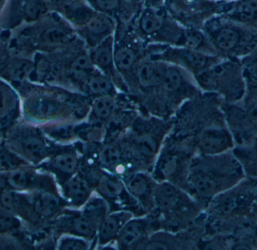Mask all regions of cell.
<instances>
[{"label":"cell","instance_id":"4316f807","mask_svg":"<svg viewBox=\"0 0 257 250\" xmlns=\"http://www.w3.org/2000/svg\"><path fill=\"white\" fill-rule=\"evenodd\" d=\"M111 43L112 40L109 36L94 50L91 57L93 63L102 69L110 67L113 60Z\"/></svg>","mask_w":257,"mask_h":250},{"label":"cell","instance_id":"f1b7e54d","mask_svg":"<svg viewBox=\"0 0 257 250\" xmlns=\"http://www.w3.org/2000/svg\"><path fill=\"white\" fill-rule=\"evenodd\" d=\"M115 102L111 96L108 95L100 96L93 102V114L99 119L108 118L112 114Z\"/></svg>","mask_w":257,"mask_h":250},{"label":"cell","instance_id":"f35d334b","mask_svg":"<svg viewBox=\"0 0 257 250\" xmlns=\"http://www.w3.org/2000/svg\"><path fill=\"white\" fill-rule=\"evenodd\" d=\"M20 222L16 216L11 212L0 210V233H6L12 230L18 229Z\"/></svg>","mask_w":257,"mask_h":250},{"label":"cell","instance_id":"74e56055","mask_svg":"<svg viewBox=\"0 0 257 250\" xmlns=\"http://www.w3.org/2000/svg\"><path fill=\"white\" fill-rule=\"evenodd\" d=\"M240 60L244 75L257 79V47L250 54Z\"/></svg>","mask_w":257,"mask_h":250},{"label":"cell","instance_id":"4fadbf2b","mask_svg":"<svg viewBox=\"0 0 257 250\" xmlns=\"http://www.w3.org/2000/svg\"><path fill=\"white\" fill-rule=\"evenodd\" d=\"M0 182L9 190L24 192L36 189L39 185V177L33 171L19 168L6 172H0Z\"/></svg>","mask_w":257,"mask_h":250},{"label":"cell","instance_id":"cb8c5ba5","mask_svg":"<svg viewBox=\"0 0 257 250\" xmlns=\"http://www.w3.org/2000/svg\"><path fill=\"white\" fill-rule=\"evenodd\" d=\"M164 72V69L157 65L145 63L138 69V80L143 87H156L161 84Z\"/></svg>","mask_w":257,"mask_h":250},{"label":"cell","instance_id":"8992f818","mask_svg":"<svg viewBox=\"0 0 257 250\" xmlns=\"http://www.w3.org/2000/svg\"><path fill=\"white\" fill-rule=\"evenodd\" d=\"M242 98L234 103L222 101L221 108L235 145L245 144L257 136V79L245 76Z\"/></svg>","mask_w":257,"mask_h":250},{"label":"cell","instance_id":"d4e9b609","mask_svg":"<svg viewBox=\"0 0 257 250\" xmlns=\"http://www.w3.org/2000/svg\"><path fill=\"white\" fill-rule=\"evenodd\" d=\"M97 189L105 199L117 200L123 192L121 182L117 177L111 175H102L99 179Z\"/></svg>","mask_w":257,"mask_h":250},{"label":"cell","instance_id":"ffe728a7","mask_svg":"<svg viewBox=\"0 0 257 250\" xmlns=\"http://www.w3.org/2000/svg\"><path fill=\"white\" fill-rule=\"evenodd\" d=\"M78 159L72 151H62L51 158L48 167L57 175L69 180L78 169Z\"/></svg>","mask_w":257,"mask_h":250},{"label":"cell","instance_id":"484cf974","mask_svg":"<svg viewBox=\"0 0 257 250\" xmlns=\"http://www.w3.org/2000/svg\"><path fill=\"white\" fill-rule=\"evenodd\" d=\"M93 70L91 58L85 55H81L71 63L69 73L71 78L75 81H87L89 75Z\"/></svg>","mask_w":257,"mask_h":250},{"label":"cell","instance_id":"603a6c76","mask_svg":"<svg viewBox=\"0 0 257 250\" xmlns=\"http://www.w3.org/2000/svg\"><path fill=\"white\" fill-rule=\"evenodd\" d=\"M138 24L142 33L152 35L160 31L168 24V21L161 11L150 7L142 11Z\"/></svg>","mask_w":257,"mask_h":250},{"label":"cell","instance_id":"9a60e30c","mask_svg":"<svg viewBox=\"0 0 257 250\" xmlns=\"http://www.w3.org/2000/svg\"><path fill=\"white\" fill-rule=\"evenodd\" d=\"M132 219L128 212L120 211L105 216L98 230V243L105 245L117 238L123 225Z\"/></svg>","mask_w":257,"mask_h":250},{"label":"cell","instance_id":"d6986e66","mask_svg":"<svg viewBox=\"0 0 257 250\" xmlns=\"http://www.w3.org/2000/svg\"><path fill=\"white\" fill-rule=\"evenodd\" d=\"M183 197L176 188L168 183H163L155 188L153 201L161 211H173L181 206Z\"/></svg>","mask_w":257,"mask_h":250},{"label":"cell","instance_id":"5b68a950","mask_svg":"<svg viewBox=\"0 0 257 250\" xmlns=\"http://www.w3.org/2000/svg\"><path fill=\"white\" fill-rule=\"evenodd\" d=\"M196 78L204 90L215 93L227 103L238 102L245 91L244 69L237 59L223 58Z\"/></svg>","mask_w":257,"mask_h":250},{"label":"cell","instance_id":"ba28073f","mask_svg":"<svg viewBox=\"0 0 257 250\" xmlns=\"http://www.w3.org/2000/svg\"><path fill=\"white\" fill-rule=\"evenodd\" d=\"M51 12L48 0H8L0 17V33L33 24Z\"/></svg>","mask_w":257,"mask_h":250},{"label":"cell","instance_id":"3957f363","mask_svg":"<svg viewBox=\"0 0 257 250\" xmlns=\"http://www.w3.org/2000/svg\"><path fill=\"white\" fill-rule=\"evenodd\" d=\"M202 27L216 53L224 58L241 60L257 47L256 30L221 15L213 17Z\"/></svg>","mask_w":257,"mask_h":250},{"label":"cell","instance_id":"4dcf8cb0","mask_svg":"<svg viewBox=\"0 0 257 250\" xmlns=\"http://www.w3.org/2000/svg\"><path fill=\"white\" fill-rule=\"evenodd\" d=\"M90 7L99 13L111 16L118 12L123 6V0H87Z\"/></svg>","mask_w":257,"mask_h":250},{"label":"cell","instance_id":"52a82bcc","mask_svg":"<svg viewBox=\"0 0 257 250\" xmlns=\"http://www.w3.org/2000/svg\"><path fill=\"white\" fill-rule=\"evenodd\" d=\"M9 148L23 159L39 163L48 157L49 147L42 131L28 122H18L6 132Z\"/></svg>","mask_w":257,"mask_h":250},{"label":"cell","instance_id":"60d3db41","mask_svg":"<svg viewBox=\"0 0 257 250\" xmlns=\"http://www.w3.org/2000/svg\"><path fill=\"white\" fill-rule=\"evenodd\" d=\"M226 1L232 2V1H237V0H226Z\"/></svg>","mask_w":257,"mask_h":250},{"label":"cell","instance_id":"f546056e","mask_svg":"<svg viewBox=\"0 0 257 250\" xmlns=\"http://www.w3.org/2000/svg\"><path fill=\"white\" fill-rule=\"evenodd\" d=\"M87 90L95 95L106 96L112 90V85L108 79L102 75H94L87 81Z\"/></svg>","mask_w":257,"mask_h":250},{"label":"cell","instance_id":"8d00e7d4","mask_svg":"<svg viewBox=\"0 0 257 250\" xmlns=\"http://www.w3.org/2000/svg\"><path fill=\"white\" fill-rule=\"evenodd\" d=\"M59 249L63 250H83L88 248V243L87 240L82 239V237L75 236V237H65L60 240L58 245Z\"/></svg>","mask_w":257,"mask_h":250},{"label":"cell","instance_id":"ab89813d","mask_svg":"<svg viewBox=\"0 0 257 250\" xmlns=\"http://www.w3.org/2000/svg\"><path fill=\"white\" fill-rule=\"evenodd\" d=\"M7 1L8 0H0V17H1L2 12H3Z\"/></svg>","mask_w":257,"mask_h":250},{"label":"cell","instance_id":"7c38bea8","mask_svg":"<svg viewBox=\"0 0 257 250\" xmlns=\"http://www.w3.org/2000/svg\"><path fill=\"white\" fill-rule=\"evenodd\" d=\"M21 117L19 93L13 86L0 80V130L8 132Z\"/></svg>","mask_w":257,"mask_h":250},{"label":"cell","instance_id":"30bf717a","mask_svg":"<svg viewBox=\"0 0 257 250\" xmlns=\"http://www.w3.org/2000/svg\"><path fill=\"white\" fill-rule=\"evenodd\" d=\"M105 211V204L102 201H93L84 211L66 216L61 222L63 228L72 235L90 240L97 234L99 225L106 216Z\"/></svg>","mask_w":257,"mask_h":250},{"label":"cell","instance_id":"2e32d148","mask_svg":"<svg viewBox=\"0 0 257 250\" xmlns=\"http://www.w3.org/2000/svg\"><path fill=\"white\" fill-rule=\"evenodd\" d=\"M148 223L144 219H130L119 233L117 240L121 249L136 247L147 234Z\"/></svg>","mask_w":257,"mask_h":250},{"label":"cell","instance_id":"b9f144b4","mask_svg":"<svg viewBox=\"0 0 257 250\" xmlns=\"http://www.w3.org/2000/svg\"><path fill=\"white\" fill-rule=\"evenodd\" d=\"M218 1H226V0H218Z\"/></svg>","mask_w":257,"mask_h":250},{"label":"cell","instance_id":"d590c367","mask_svg":"<svg viewBox=\"0 0 257 250\" xmlns=\"http://www.w3.org/2000/svg\"><path fill=\"white\" fill-rule=\"evenodd\" d=\"M136 146L138 151L145 157L154 156L157 150L155 139L149 135H145L138 138Z\"/></svg>","mask_w":257,"mask_h":250},{"label":"cell","instance_id":"83f0119b","mask_svg":"<svg viewBox=\"0 0 257 250\" xmlns=\"http://www.w3.org/2000/svg\"><path fill=\"white\" fill-rule=\"evenodd\" d=\"M24 163V159L13 150L9 148L0 150V172L21 168Z\"/></svg>","mask_w":257,"mask_h":250},{"label":"cell","instance_id":"7a4b0ae2","mask_svg":"<svg viewBox=\"0 0 257 250\" xmlns=\"http://www.w3.org/2000/svg\"><path fill=\"white\" fill-rule=\"evenodd\" d=\"M245 177L241 164L229 151L221 154L202 155L196 159L189 175L188 183L196 196L208 205L213 198L236 186Z\"/></svg>","mask_w":257,"mask_h":250},{"label":"cell","instance_id":"836d02e7","mask_svg":"<svg viewBox=\"0 0 257 250\" xmlns=\"http://www.w3.org/2000/svg\"><path fill=\"white\" fill-rule=\"evenodd\" d=\"M116 66L120 70L126 71L134 66L136 56L134 51L128 48L119 49L114 57Z\"/></svg>","mask_w":257,"mask_h":250},{"label":"cell","instance_id":"5bb4252c","mask_svg":"<svg viewBox=\"0 0 257 250\" xmlns=\"http://www.w3.org/2000/svg\"><path fill=\"white\" fill-rule=\"evenodd\" d=\"M30 205L35 213L41 217H51L60 210V199L54 192L45 189L35 191L29 196Z\"/></svg>","mask_w":257,"mask_h":250},{"label":"cell","instance_id":"44dd1931","mask_svg":"<svg viewBox=\"0 0 257 250\" xmlns=\"http://www.w3.org/2000/svg\"><path fill=\"white\" fill-rule=\"evenodd\" d=\"M83 27L90 38L103 39L109 37L114 30V22L109 15L96 12Z\"/></svg>","mask_w":257,"mask_h":250},{"label":"cell","instance_id":"9c48e42d","mask_svg":"<svg viewBox=\"0 0 257 250\" xmlns=\"http://www.w3.org/2000/svg\"><path fill=\"white\" fill-rule=\"evenodd\" d=\"M34 72V58L17 52L0 36V80L16 87L32 81Z\"/></svg>","mask_w":257,"mask_h":250},{"label":"cell","instance_id":"8fae6325","mask_svg":"<svg viewBox=\"0 0 257 250\" xmlns=\"http://www.w3.org/2000/svg\"><path fill=\"white\" fill-rule=\"evenodd\" d=\"M226 1L218 0H169L170 10L184 21L195 24L206 21L220 15Z\"/></svg>","mask_w":257,"mask_h":250},{"label":"cell","instance_id":"ac0fdd59","mask_svg":"<svg viewBox=\"0 0 257 250\" xmlns=\"http://www.w3.org/2000/svg\"><path fill=\"white\" fill-rule=\"evenodd\" d=\"M232 153L242 166L246 177L257 179V136L245 144L235 145Z\"/></svg>","mask_w":257,"mask_h":250},{"label":"cell","instance_id":"e0dca14e","mask_svg":"<svg viewBox=\"0 0 257 250\" xmlns=\"http://www.w3.org/2000/svg\"><path fill=\"white\" fill-rule=\"evenodd\" d=\"M63 193L72 205L80 207L87 202L91 195V187L82 176L74 174L63 186Z\"/></svg>","mask_w":257,"mask_h":250},{"label":"cell","instance_id":"1f68e13d","mask_svg":"<svg viewBox=\"0 0 257 250\" xmlns=\"http://www.w3.org/2000/svg\"><path fill=\"white\" fill-rule=\"evenodd\" d=\"M122 160V154L118 147L108 146L101 153V161L107 168H117Z\"/></svg>","mask_w":257,"mask_h":250},{"label":"cell","instance_id":"7402d4cb","mask_svg":"<svg viewBox=\"0 0 257 250\" xmlns=\"http://www.w3.org/2000/svg\"><path fill=\"white\" fill-rule=\"evenodd\" d=\"M126 188L131 195L139 200L143 205H150L153 201L154 189L146 176L136 174L130 176L126 181Z\"/></svg>","mask_w":257,"mask_h":250},{"label":"cell","instance_id":"d6a6232c","mask_svg":"<svg viewBox=\"0 0 257 250\" xmlns=\"http://www.w3.org/2000/svg\"><path fill=\"white\" fill-rule=\"evenodd\" d=\"M161 84L165 90L169 93H173L179 90L181 87L182 78L176 69L169 68L165 70Z\"/></svg>","mask_w":257,"mask_h":250},{"label":"cell","instance_id":"277c9868","mask_svg":"<svg viewBox=\"0 0 257 250\" xmlns=\"http://www.w3.org/2000/svg\"><path fill=\"white\" fill-rule=\"evenodd\" d=\"M209 214L225 224L257 221V179L247 177L208 204Z\"/></svg>","mask_w":257,"mask_h":250},{"label":"cell","instance_id":"e575fe53","mask_svg":"<svg viewBox=\"0 0 257 250\" xmlns=\"http://www.w3.org/2000/svg\"><path fill=\"white\" fill-rule=\"evenodd\" d=\"M177 167V159L175 155H164L160 158L157 164V171L160 177H166L172 174Z\"/></svg>","mask_w":257,"mask_h":250},{"label":"cell","instance_id":"6da1fadb","mask_svg":"<svg viewBox=\"0 0 257 250\" xmlns=\"http://www.w3.org/2000/svg\"><path fill=\"white\" fill-rule=\"evenodd\" d=\"M9 46L23 55L34 58L37 54H51L63 49L70 42L73 30L69 21L57 12L11 33H0Z\"/></svg>","mask_w":257,"mask_h":250}]
</instances>
